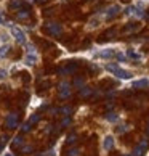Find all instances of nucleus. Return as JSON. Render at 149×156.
<instances>
[{
    "instance_id": "obj_10",
    "label": "nucleus",
    "mask_w": 149,
    "mask_h": 156,
    "mask_svg": "<svg viewBox=\"0 0 149 156\" xmlns=\"http://www.w3.org/2000/svg\"><path fill=\"white\" fill-rule=\"evenodd\" d=\"M29 15H31L29 7H24V8L18 10V13H16V18H18V20H27V18H29Z\"/></svg>"
},
{
    "instance_id": "obj_3",
    "label": "nucleus",
    "mask_w": 149,
    "mask_h": 156,
    "mask_svg": "<svg viewBox=\"0 0 149 156\" xmlns=\"http://www.w3.org/2000/svg\"><path fill=\"white\" fill-rule=\"evenodd\" d=\"M24 63L27 66H34L37 63V51H36L34 45H27V55L24 58Z\"/></svg>"
},
{
    "instance_id": "obj_31",
    "label": "nucleus",
    "mask_w": 149,
    "mask_h": 156,
    "mask_svg": "<svg viewBox=\"0 0 149 156\" xmlns=\"http://www.w3.org/2000/svg\"><path fill=\"white\" fill-rule=\"evenodd\" d=\"M45 132H47V134H50V132H53V126H47V129H45Z\"/></svg>"
},
{
    "instance_id": "obj_30",
    "label": "nucleus",
    "mask_w": 149,
    "mask_h": 156,
    "mask_svg": "<svg viewBox=\"0 0 149 156\" xmlns=\"http://www.w3.org/2000/svg\"><path fill=\"white\" fill-rule=\"evenodd\" d=\"M7 71H5V69H0V80H2V79H5V77H7Z\"/></svg>"
},
{
    "instance_id": "obj_35",
    "label": "nucleus",
    "mask_w": 149,
    "mask_h": 156,
    "mask_svg": "<svg viewBox=\"0 0 149 156\" xmlns=\"http://www.w3.org/2000/svg\"><path fill=\"white\" fill-rule=\"evenodd\" d=\"M5 156H13V154H10V153H7V154H5Z\"/></svg>"
},
{
    "instance_id": "obj_15",
    "label": "nucleus",
    "mask_w": 149,
    "mask_h": 156,
    "mask_svg": "<svg viewBox=\"0 0 149 156\" xmlns=\"http://www.w3.org/2000/svg\"><path fill=\"white\" fill-rule=\"evenodd\" d=\"M104 119L107 121V122H116V121L119 119V114H117V113H114V111H112V113L107 111V113L104 114Z\"/></svg>"
},
{
    "instance_id": "obj_24",
    "label": "nucleus",
    "mask_w": 149,
    "mask_h": 156,
    "mask_svg": "<svg viewBox=\"0 0 149 156\" xmlns=\"http://www.w3.org/2000/svg\"><path fill=\"white\" fill-rule=\"evenodd\" d=\"M67 156H80V150L79 148H72L67 151Z\"/></svg>"
},
{
    "instance_id": "obj_9",
    "label": "nucleus",
    "mask_w": 149,
    "mask_h": 156,
    "mask_svg": "<svg viewBox=\"0 0 149 156\" xmlns=\"http://www.w3.org/2000/svg\"><path fill=\"white\" fill-rule=\"evenodd\" d=\"M114 145H116V142H114V137H111V135H107L104 140H103V147H104L106 151H111L114 148Z\"/></svg>"
},
{
    "instance_id": "obj_8",
    "label": "nucleus",
    "mask_w": 149,
    "mask_h": 156,
    "mask_svg": "<svg viewBox=\"0 0 149 156\" xmlns=\"http://www.w3.org/2000/svg\"><path fill=\"white\" fill-rule=\"evenodd\" d=\"M119 13H120V7H119V5H111V7L106 10L104 16H106L107 20H112V18H116Z\"/></svg>"
},
{
    "instance_id": "obj_36",
    "label": "nucleus",
    "mask_w": 149,
    "mask_h": 156,
    "mask_svg": "<svg viewBox=\"0 0 149 156\" xmlns=\"http://www.w3.org/2000/svg\"><path fill=\"white\" fill-rule=\"evenodd\" d=\"M124 156H131V154H124Z\"/></svg>"
},
{
    "instance_id": "obj_17",
    "label": "nucleus",
    "mask_w": 149,
    "mask_h": 156,
    "mask_svg": "<svg viewBox=\"0 0 149 156\" xmlns=\"http://www.w3.org/2000/svg\"><path fill=\"white\" fill-rule=\"evenodd\" d=\"M127 56H128V58H131V60H135V61H136V60H138V61L141 60V55L138 53V51H133V50H128Z\"/></svg>"
},
{
    "instance_id": "obj_12",
    "label": "nucleus",
    "mask_w": 149,
    "mask_h": 156,
    "mask_svg": "<svg viewBox=\"0 0 149 156\" xmlns=\"http://www.w3.org/2000/svg\"><path fill=\"white\" fill-rule=\"evenodd\" d=\"M140 29V24H135V23H130V24L124 29V34H133Z\"/></svg>"
},
{
    "instance_id": "obj_34",
    "label": "nucleus",
    "mask_w": 149,
    "mask_h": 156,
    "mask_svg": "<svg viewBox=\"0 0 149 156\" xmlns=\"http://www.w3.org/2000/svg\"><path fill=\"white\" fill-rule=\"evenodd\" d=\"M146 134L149 135V124H147V129H146Z\"/></svg>"
},
{
    "instance_id": "obj_13",
    "label": "nucleus",
    "mask_w": 149,
    "mask_h": 156,
    "mask_svg": "<svg viewBox=\"0 0 149 156\" xmlns=\"http://www.w3.org/2000/svg\"><path fill=\"white\" fill-rule=\"evenodd\" d=\"M22 145H24V138H22L21 135L15 137V138H13V142H11V147H13V148H21Z\"/></svg>"
},
{
    "instance_id": "obj_5",
    "label": "nucleus",
    "mask_w": 149,
    "mask_h": 156,
    "mask_svg": "<svg viewBox=\"0 0 149 156\" xmlns=\"http://www.w3.org/2000/svg\"><path fill=\"white\" fill-rule=\"evenodd\" d=\"M45 31H47L50 36H59L63 32V26L59 23H47V24H45Z\"/></svg>"
},
{
    "instance_id": "obj_1",
    "label": "nucleus",
    "mask_w": 149,
    "mask_h": 156,
    "mask_svg": "<svg viewBox=\"0 0 149 156\" xmlns=\"http://www.w3.org/2000/svg\"><path fill=\"white\" fill-rule=\"evenodd\" d=\"M106 69H107L111 74H114L116 77L124 79V80H128V79H131V76H133L130 71H127V69H122L119 65H116V63H109V65H106Z\"/></svg>"
},
{
    "instance_id": "obj_6",
    "label": "nucleus",
    "mask_w": 149,
    "mask_h": 156,
    "mask_svg": "<svg viewBox=\"0 0 149 156\" xmlns=\"http://www.w3.org/2000/svg\"><path fill=\"white\" fill-rule=\"evenodd\" d=\"M18 121H19L18 113H10L7 119H5V127L7 129H15V127H18Z\"/></svg>"
},
{
    "instance_id": "obj_7",
    "label": "nucleus",
    "mask_w": 149,
    "mask_h": 156,
    "mask_svg": "<svg viewBox=\"0 0 149 156\" xmlns=\"http://www.w3.org/2000/svg\"><path fill=\"white\" fill-rule=\"evenodd\" d=\"M58 92H59V98H67L71 95V84L67 80H63L58 87Z\"/></svg>"
},
{
    "instance_id": "obj_37",
    "label": "nucleus",
    "mask_w": 149,
    "mask_h": 156,
    "mask_svg": "<svg viewBox=\"0 0 149 156\" xmlns=\"http://www.w3.org/2000/svg\"><path fill=\"white\" fill-rule=\"evenodd\" d=\"M147 20H149V15H147Z\"/></svg>"
},
{
    "instance_id": "obj_19",
    "label": "nucleus",
    "mask_w": 149,
    "mask_h": 156,
    "mask_svg": "<svg viewBox=\"0 0 149 156\" xmlns=\"http://www.w3.org/2000/svg\"><path fill=\"white\" fill-rule=\"evenodd\" d=\"M8 50H10L8 45H2V47H0V58H5V56L8 55Z\"/></svg>"
},
{
    "instance_id": "obj_20",
    "label": "nucleus",
    "mask_w": 149,
    "mask_h": 156,
    "mask_svg": "<svg viewBox=\"0 0 149 156\" xmlns=\"http://www.w3.org/2000/svg\"><path fill=\"white\" fill-rule=\"evenodd\" d=\"M72 111V108L71 106H64V108H59V113H63V116H69Z\"/></svg>"
},
{
    "instance_id": "obj_29",
    "label": "nucleus",
    "mask_w": 149,
    "mask_h": 156,
    "mask_svg": "<svg viewBox=\"0 0 149 156\" xmlns=\"http://www.w3.org/2000/svg\"><path fill=\"white\" fill-rule=\"evenodd\" d=\"M82 84H83V79L82 77H77L76 80H74V85H77V87H82Z\"/></svg>"
},
{
    "instance_id": "obj_14",
    "label": "nucleus",
    "mask_w": 149,
    "mask_h": 156,
    "mask_svg": "<svg viewBox=\"0 0 149 156\" xmlns=\"http://www.w3.org/2000/svg\"><path fill=\"white\" fill-rule=\"evenodd\" d=\"M147 85H149L147 79H140V80H135V82H133L135 89H143V87H147Z\"/></svg>"
},
{
    "instance_id": "obj_2",
    "label": "nucleus",
    "mask_w": 149,
    "mask_h": 156,
    "mask_svg": "<svg viewBox=\"0 0 149 156\" xmlns=\"http://www.w3.org/2000/svg\"><path fill=\"white\" fill-rule=\"evenodd\" d=\"M7 26H10V31H11V36L15 37V40L18 44H21V45H24L26 44V34L22 32L18 26H15V24H11V23H8Z\"/></svg>"
},
{
    "instance_id": "obj_22",
    "label": "nucleus",
    "mask_w": 149,
    "mask_h": 156,
    "mask_svg": "<svg viewBox=\"0 0 149 156\" xmlns=\"http://www.w3.org/2000/svg\"><path fill=\"white\" fill-rule=\"evenodd\" d=\"M116 58H117L119 61H127L128 56L125 55V53H122V51H119V53H116Z\"/></svg>"
},
{
    "instance_id": "obj_21",
    "label": "nucleus",
    "mask_w": 149,
    "mask_h": 156,
    "mask_svg": "<svg viewBox=\"0 0 149 156\" xmlns=\"http://www.w3.org/2000/svg\"><path fill=\"white\" fill-rule=\"evenodd\" d=\"M69 145H72V143H76L77 142V134H71V135H67V140H66Z\"/></svg>"
},
{
    "instance_id": "obj_27",
    "label": "nucleus",
    "mask_w": 149,
    "mask_h": 156,
    "mask_svg": "<svg viewBox=\"0 0 149 156\" xmlns=\"http://www.w3.org/2000/svg\"><path fill=\"white\" fill-rule=\"evenodd\" d=\"M31 151H32V147L31 145H22L21 147V153L26 154V153H31Z\"/></svg>"
},
{
    "instance_id": "obj_33",
    "label": "nucleus",
    "mask_w": 149,
    "mask_h": 156,
    "mask_svg": "<svg viewBox=\"0 0 149 156\" xmlns=\"http://www.w3.org/2000/svg\"><path fill=\"white\" fill-rule=\"evenodd\" d=\"M2 150H3V143L0 142V151H2Z\"/></svg>"
},
{
    "instance_id": "obj_23",
    "label": "nucleus",
    "mask_w": 149,
    "mask_h": 156,
    "mask_svg": "<svg viewBox=\"0 0 149 156\" xmlns=\"http://www.w3.org/2000/svg\"><path fill=\"white\" fill-rule=\"evenodd\" d=\"M32 129V126L29 124V122H26V124H22V127H21V132L22 134H27V132H29Z\"/></svg>"
},
{
    "instance_id": "obj_25",
    "label": "nucleus",
    "mask_w": 149,
    "mask_h": 156,
    "mask_svg": "<svg viewBox=\"0 0 149 156\" xmlns=\"http://www.w3.org/2000/svg\"><path fill=\"white\" fill-rule=\"evenodd\" d=\"M128 130H130V126H120L119 129H117V132H119V134H127Z\"/></svg>"
},
{
    "instance_id": "obj_28",
    "label": "nucleus",
    "mask_w": 149,
    "mask_h": 156,
    "mask_svg": "<svg viewBox=\"0 0 149 156\" xmlns=\"http://www.w3.org/2000/svg\"><path fill=\"white\" fill-rule=\"evenodd\" d=\"M69 124H71V116H66L64 119H63V122H61V127H66Z\"/></svg>"
},
{
    "instance_id": "obj_32",
    "label": "nucleus",
    "mask_w": 149,
    "mask_h": 156,
    "mask_svg": "<svg viewBox=\"0 0 149 156\" xmlns=\"http://www.w3.org/2000/svg\"><path fill=\"white\" fill-rule=\"evenodd\" d=\"M2 23H3V15L0 13V24H2Z\"/></svg>"
},
{
    "instance_id": "obj_4",
    "label": "nucleus",
    "mask_w": 149,
    "mask_h": 156,
    "mask_svg": "<svg viewBox=\"0 0 149 156\" xmlns=\"http://www.w3.org/2000/svg\"><path fill=\"white\" fill-rule=\"evenodd\" d=\"M147 147H149V140L146 137H143L141 140H140V143L135 147V150H133V153H131V156H143L144 154V151L147 150Z\"/></svg>"
},
{
    "instance_id": "obj_16",
    "label": "nucleus",
    "mask_w": 149,
    "mask_h": 156,
    "mask_svg": "<svg viewBox=\"0 0 149 156\" xmlns=\"http://www.w3.org/2000/svg\"><path fill=\"white\" fill-rule=\"evenodd\" d=\"M91 94H93V89H90V87H80V97L82 98H87V97H90Z\"/></svg>"
},
{
    "instance_id": "obj_26",
    "label": "nucleus",
    "mask_w": 149,
    "mask_h": 156,
    "mask_svg": "<svg viewBox=\"0 0 149 156\" xmlns=\"http://www.w3.org/2000/svg\"><path fill=\"white\" fill-rule=\"evenodd\" d=\"M114 34H116V31H114V29H112V31H109V32H106L104 36H103V39H101V40H107V39H112V37H114Z\"/></svg>"
},
{
    "instance_id": "obj_18",
    "label": "nucleus",
    "mask_w": 149,
    "mask_h": 156,
    "mask_svg": "<svg viewBox=\"0 0 149 156\" xmlns=\"http://www.w3.org/2000/svg\"><path fill=\"white\" fill-rule=\"evenodd\" d=\"M39 121H40V114H39V113H36V114H32V116L29 118V121H27V122H29L31 126H34V124H37Z\"/></svg>"
},
{
    "instance_id": "obj_11",
    "label": "nucleus",
    "mask_w": 149,
    "mask_h": 156,
    "mask_svg": "<svg viewBox=\"0 0 149 156\" xmlns=\"http://www.w3.org/2000/svg\"><path fill=\"white\" fill-rule=\"evenodd\" d=\"M96 56H100V58H112V56H116V51L114 50H103L100 53H96Z\"/></svg>"
}]
</instances>
